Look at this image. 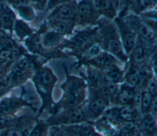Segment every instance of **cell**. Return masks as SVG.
Masks as SVG:
<instances>
[{"label": "cell", "mask_w": 157, "mask_h": 136, "mask_svg": "<svg viewBox=\"0 0 157 136\" xmlns=\"http://www.w3.org/2000/svg\"><path fill=\"white\" fill-rule=\"evenodd\" d=\"M31 1L36 8L39 10H45L47 0H28Z\"/></svg>", "instance_id": "4dcf8cb0"}, {"label": "cell", "mask_w": 157, "mask_h": 136, "mask_svg": "<svg viewBox=\"0 0 157 136\" xmlns=\"http://www.w3.org/2000/svg\"><path fill=\"white\" fill-rule=\"evenodd\" d=\"M100 17L93 0H80L77 2L76 26H96Z\"/></svg>", "instance_id": "52a82bcc"}, {"label": "cell", "mask_w": 157, "mask_h": 136, "mask_svg": "<svg viewBox=\"0 0 157 136\" xmlns=\"http://www.w3.org/2000/svg\"><path fill=\"white\" fill-rule=\"evenodd\" d=\"M15 30L17 35L21 39L29 37L34 33V31L29 26L22 20H17L15 23Z\"/></svg>", "instance_id": "cb8c5ba5"}, {"label": "cell", "mask_w": 157, "mask_h": 136, "mask_svg": "<svg viewBox=\"0 0 157 136\" xmlns=\"http://www.w3.org/2000/svg\"><path fill=\"white\" fill-rule=\"evenodd\" d=\"M120 62H121L113 55L104 50H102L94 57L78 62V65H88L103 71L113 65H120Z\"/></svg>", "instance_id": "4fadbf2b"}, {"label": "cell", "mask_w": 157, "mask_h": 136, "mask_svg": "<svg viewBox=\"0 0 157 136\" xmlns=\"http://www.w3.org/2000/svg\"><path fill=\"white\" fill-rule=\"evenodd\" d=\"M156 96V95H155ZM153 95H152L150 92L147 91L145 89L142 90V99H141V104H140V114H144L148 113L149 108L151 105V102L153 98Z\"/></svg>", "instance_id": "d4e9b609"}, {"label": "cell", "mask_w": 157, "mask_h": 136, "mask_svg": "<svg viewBox=\"0 0 157 136\" xmlns=\"http://www.w3.org/2000/svg\"><path fill=\"white\" fill-rule=\"evenodd\" d=\"M15 15L8 7H4L0 12V23L5 29L10 30L12 28Z\"/></svg>", "instance_id": "603a6c76"}, {"label": "cell", "mask_w": 157, "mask_h": 136, "mask_svg": "<svg viewBox=\"0 0 157 136\" xmlns=\"http://www.w3.org/2000/svg\"><path fill=\"white\" fill-rule=\"evenodd\" d=\"M72 34L70 39H64L58 49L60 50L63 49L70 50L71 54L78 59L90 46L96 42H98L97 26L82 29Z\"/></svg>", "instance_id": "3957f363"}, {"label": "cell", "mask_w": 157, "mask_h": 136, "mask_svg": "<svg viewBox=\"0 0 157 136\" xmlns=\"http://www.w3.org/2000/svg\"><path fill=\"white\" fill-rule=\"evenodd\" d=\"M86 66V76L83 79L86 84L88 92L99 89L105 81L102 71L88 65Z\"/></svg>", "instance_id": "2e32d148"}, {"label": "cell", "mask_w": 157, "mask_h": 136, "mask_svg": "<svg viewBox=\"0 0 157 136\" xmlns=\"http://www.w3.org/2000/svg\"><path fill=\"white\" fill-rule=\"evenodd\" d=\"M7 83H8L7 79H1L0 80V90L4 88L7 84Z\"/></svg>", "instance_id": "d590c367"}, {"label": "cell", "mask_w": 157, "mask_h": 136, "mask_svg": "<svg viewBox=\"0 0 157 136\" xmlns=\"http://www.w3.org/2000/svg\"><path fill=\"white\" fill-rule=\"evenodd\" d=\"M136 90V88L121 82L111 103L115 106L132 105Z\"/></svg>", "instance_id": "ac0fdd59"}, {"label": "cell", "mask_w": 157, "mask_h": 136, "mask_svg": "<svg viewBox=\"0 0 157 136\" xmlns=\"http://www.w3.org/2000/svg\"><path fill=\"white\" fill-rule=\"evenodd\" d=\"M90 98L81 107L87 122H93L99 118L109 108L110 102L96 94H89Z\"/></svg>", "instance_id": "8992f818"}, {"label": "cell", "mask_w": 157, "mask_h": 136, "mask_svg": "<svg viewBox=\"0 0 157 136\" xmlns=\"http://www.w3.org/2000/svg\"><path fill=\"white\" fill-rule=\"evenodd\" d=\"M155 52L156 47H150L137 38L134 49L128 55V63L135 66L147 64L151 55Z\"/></svg>", "instance_id": "30bf717a"}, {"label": "cell", "mask_w": 157, "mask_h": 136, "mask_svg": "<svg viewBox=\"0 0 157 136\" xmlns=\"http://www.w3.org/2000/svg\"><path fill=\"white\" fill-rule=\"evenodd\" d=\"M64 68L66 78L65 81L60 86L63 91V94L74 93L86 90L87 86L83 78L71 75L68 73L66 68Z\"/></svg>", "instance_id": "e0dca14e"}, {"label": "cell", "mask_w": 157, "mask_h": 136, "mask_svg": "<svg viewBox=\"0 0 157 136\" xmlns=\"http://www.w3.org/2000/svg\"><path fill=\"white\" fill-rule=\"evenodd\" d=\"M72 1L74 0H47L45 10L46 11L52 10L53 8H55V7L60 4L69 2Z\"/></svg>", "instance_id": "f546056e"}, {"label": "cell", "mask_w": 157, "mask_h": 136, "mask_svg": "<svg viewBox=\"0 0 157 136\" xmlns=\"http://www.w3.org/2000/svg\"><path fill=\"white\" fill-rule=\"evenodd\" d=\"M96 26H98V41L102 49L113 55L121 62L127 63L128 57L124 52L113 21L100 17Z\"/></svg>", "instance_id": "6da1fadb"}, {"label": "cell", "mask_w": 157, "mask_h": 136, "mask_svg": "<svg viewBox=\"0 0 157 136\" xmlns=\"http://www.w3.org/2000/svg\"><path fill=\"white\" fill-rule=\"evenodd\" d=\"M39 30L41 31L40 43L45 49H58L65 39L63 35L52 30H47L44 23L42 24Z\"/></svg>", "instance_id": "9a60e30c"}, {"label": "cell", "mask_w": 157, "mask_h": 136, "mask_svg": "<svg viewBox=\"0 0 157 136\" xmlns=\"http://www.w3.org/2000/svg\"><path fill=\"white\" fill-rule=\"evenodd\" d=\"M44 24L47 30H52L64 37L71 36L76 26V24L74 22L57 19L46 18Z\"/></svg>", "instance_id": "d6986e66"}, {"label": "cell", "mask_w": 157, "mask_h": 136, "mask_svg": "<svg viewBox=\"0 0 157 136\" xmlns=\"http://www.w3.org/2000/svg\"><path fill=\"white\" fill-rule=\"evenodd\" d=\"M143 89L150 92L152 95H157L156 75H153L145 82Z\"/></svg>", "instance_id": "f1b7e54d"}, {"label": "cell", "mask_w": 157, "mask_h": 136, "mask_svg": "<svg viewBox=\"0 0 157 136\" xmlns=\"http://www.w3.org/2000/svg\"><path fill=\"white\" fill-rule=\"evenodd\" d=\"M6 136H23V134L18 130L11 129L8 131Z\"/></svg>", "instance_id": "d6a6232c"}, {"label": "cell", "mask_w": 157, "mask_h": 136, "mask_svg": "<svg viewBox=\"0 0 157 136\" xmlns=\"http://www.w3.org/2000/svg\"><path fill=\"white\" fill-rule=\"evenodd\" d=\"M149 113L156 116L157 114V95L153 97L148 111Z\"/></svg>", "instance_id": "1f68e13d"}, {"label": "cell", "mask_w": 157, "mask_h": 136, "mask_svg": "<svg viewBox=\"0 0 157 136\" xmlns=\"http://www.w3.org/2000/svg\"><path fill=\"white\" fill-rule=\"evenodd\" d=\"M124 2H125V4H126V7L124 8L126 10H128V9H129V7L131 6H132L136 1L137 0H124Z\"/></svg>", "instance_id": "836d02e7"}, {"label": "cell", "mask_w": 157, "mask_h": 136, "mask_svg": "<svg viewBox=\"0 0 157 136\" xmlns=\"http://www.w3.org/2000/svg\"><path fill=\"white\" fill-rule=\"evenodd\" d=\"M139 130L148 136H155L156 134V116L151 113L141 115L137 122Z\"/></svg>", "instance_id": "ffe728a7"}, {"label": "cell", "mask_w": 157, "mask_h": 136, "mask_svg": "<svg viewBox=\"0 0 157 136\" xmlns=\"http://www.w3.org/2000/svg\"><path fill=\"white\" fill-rule=\"evenodd\" d=\"M6 121V118L3 113H0V127L3 126Z\"/></svg>", "instance_id": "e575fe53"}, {"label": "cell", "mask_w": 157, "mask_h": 136, "mask_svg": "<svg viewBox=\"0 0 157 136\" xmlns=\"http://www.w3.org/2000/svg\"><path fill=\"white\" fill-rule=\"evenodd\" d=\"M113 21L117 28L124 52L128 57L136 44L137 34L121 16L118 15Z\"/></svg>", "instance_id": "ba28073f"}, {"label": "cell", "mask_w": 157, "mask_h": 136, "mask_svg": "<svg viewBox=\"0 0 157 136\" xmlns=\"http://www.w3.org/2000/svg\"><path fill=\"white\" fill-rule=\"evenodd\" d=\"M77 2H71L60 4L53 8L47 16L48 19H57L72 22L76 24Z\"/></svg>", "instance_id": "8fae6325"}, {"label": "cell", "mask_w": 157, "mask_h": 136, "mask_svg": "<svg viewBox=\"0 0 157 136\" xmlns=\"http://www.w3.org/2000/svg\"><path fill=\"white\" fill-rule=\"evenodd\" d=\"M48 126H70L86 122L81 107L60 110L45 121Z\"/></svg>", "instance_id": "5b68a950"}, {"label": "cell", "mask_w": 157, "mask_h": 136, "mask_svg": "<svg viewBox=\"0 0 157 136\" xmlns=\"http://www.w3.org/2000/svg\"><path fill=\"white\" fill-rule=\"evenodd\" d=\"M121 17L136 33L138 39L150 47H156L157 32L147 26L139 15L127 12Z\"/></svg>", "instance_id": "277c9868"}, {"label": "cell", "mask_w": 157, "mask_h": 136, "mask_svg": "<svg viewBox=\"0 0 157 136\" xmlns=\"http://www.w3.org/2000/svg\"><path fill=\"white\" fill-rule=\"evenodd\" d=\"M58 81V78L52 70L42 65H36L34 68L33 81L37 93L42 99L40 110H48L53 113L55 102L53 101L52 94Z\"/></svg>", "instance_id": "7a4b0ae2"}, {"label": "cell", "mask_w": 157, "mask_h": 136, "mask_svg": "<svg viewBox=\"0 0 157 136\" xmlns=\"http://www.w3.org/2000/svg\"><path fill=\"white\" fill-rule=\"evenodd\" d=\"M48 126L45 122L37 121L30 132L29 136H44L47 133Z\"/></svg>", "instance_id": "4316f807"}, {"label": "cell", "mask_w": 157, "mask_h": 136, "mask_svg": "<svg viewBox=\"0 0 157 136\" xmlns=\"http://www.w3.org/2000/svg\"><path fill=\"white\" fill-rule=\"evenodd\" d=\"M19 15L24 20L27 21H32L36 17V14L34 10L30 6L29 4L23 5L17 7Z\"/></svg>", "instance_id": "484cf974"}, {"label": "cell", "mask_w": 157, "mask_h": 136, "mask_svg": "<svg viewBox=\"0 0 157 136\" xmlns=\"http://www.w3.org/2000/svg\"><path fill=\"white\" fill-rule=\"evenodd\" d=\"M120 122L121 124L128 122H138L141 114L132 105L114 106L107 108L104 113Z\"/></svg>", "instance_id": "9c48e42d"}, {"label": "cell", "mask_w": 157, "mask_h": 136, "mask_svg": "<svg viewBox=\"0 0 157 136\" xmlns=\"http://www.w3.org/2000/svg\"><path fill=\"white\" fill-rule=\"evenodd\" d=\"M19 106V102L15 100H6L3 102L1 106V110L6 113H10L13 112Z\"/></svg>", "instance_id": "83f0119b"}, {"label": "cell", "mask_w": 157, "mask_h": 136, "mask_svg": "<svg viewBox=\"0 0 157 136\" xmlns=\"http://www.w3.org/2000/svg\"><path fill=\"white\" fill-rule=\"evenodd\" d=\"M86 97V90L74 93L63 94L59 101L55 103L53 113L60 110L82 107L85 103Z\"/></svg>", "instance_id": "7c38bea8"}, {"label": "cell", "mask_w": 157, "mask_h": 136, "mask_svg": "<svg viewBox=\"0 0 157 136\" xmlns=\"http://www.w3.org/2000/svg\"><path fill=\"white\" fill-rule=\"evenodd\" d=\"M94 8L101 17L113 20L120 9V0H93Z\"/></svg>", "instance_id": "5bb4252c"}, {"label": "cell", "mask_w": 157, "mask_h": 136, "mask_svg": "<svg viewBox=\"0 0 157 136\" xmlns=\"http://www.w3.org/2000/svg\"><path fill=\"white\" fill-rule=\"evenodd\" d=\"M156 0H137V1L128 9L132 13L140 15L148 10L156 8Z\"/></svg>", "instance_id": "7402d4cb"}, {"label": "cell", "mask_w": 157, "mask_h": 136, "mask_svg": "<svg viewBox=\"0 0 157 136\" xmlns=\"http://www.w3.org/2000/svg\"><path fill=\"white\" fill-rule=\"evenodd\" d=\"M102 73L106 81L119 85L123 81L125 72L119 64H115L103 70Z\"/></svg>", "instance_id": "44dd1931"}, {"label": "cell", "mask_w": 157, "mask_h": 136, "mask_svg": "<svg viewBox=\"0 0 157 136\" xmlns=\"http://www.w3.org/2000/svg\"><path fill=\"white\" fill-rule=\"evenodd\" d=\"M1 46H0V50H1Z\"/></svg>", "instance_id": "8d00e7d4"}]
</instances>
